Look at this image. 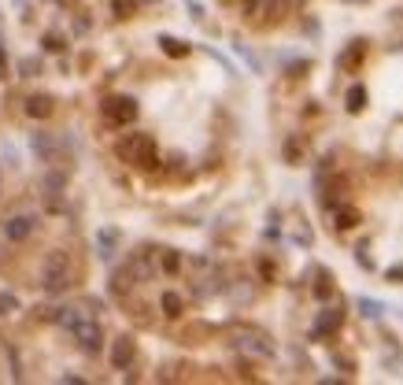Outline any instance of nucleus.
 Instances as JSON below:
<instances>
[{
  "label": "nucleus",
  "instance_id": "nucleus-11",
  "mask_svg": "<svg viewBox=\"0 0 403 385\" xmlns=\"http://www.w3.org/2000/svg\"><path fill=\"white\" fill-rule=\"evenodd\" d=\"M26 115H30V119H48V115H52V96H30V100H26Z\"/></svg>",
  "mask_w": 403,
  "mask_h": 385
},
{
  "label": "nucleus",
  "instance_id": "nucleus-20",
  "mask_svg": "<svg viewBox=\"0 0 403 385\" xmlns=\"http://www.w3.org/2000/svg\"><path fill=\"white\" fill-rule=\"evenodd\" d=\"M333 293V285H330V278H318V285H315V296L318 301H326V296Z\"/></svg>",
  "mask_w": 403,
  "mask_h": 385
},
{
  "label": "nucleus",
  "instance_id": "nucleus-13",
  "mask_svg": "<svg viewBox=\"0 0 403 385\" xmlns=\"http://www.w3.org/2000/svg\"><path fill=\"white\" fill-rule=\"evenodd\" d=\"M159 48H163L171 60H182V56H189V45H185V41H178V37H159Z\"/></svg>",
  "mask_w": 403,
  "mask_h": 385
},
{
  "label": "nucleus",
  "instance_id": "nucleus-23",
  "mask_svg": "<svg viewBox=\"0 0 403 385\" xmlns=\"http://www.w3.org/2000/svg\"><path fill=\"white\" fill-rule=\"evenodd\" d=\"M359 307H363V315H370V319L381 315V304H374V301H359Z\"/></svg>",
  "mask_w": 403,
  "mask_h": 385
},
{
  "label": "nucleus",
  "instance_id": "nucleus-19",
  "mask_svg": "<svg viewBox=\"0 0 403 385\" xmlns=\"http://www.w3.org/2000/svg\"><path fill=\"white\" fill-rule=\"evenodd\" d=\"M111 244H115V233H111V230H104V233H100V256H104V260L111 256Z\"/></svg>",
  "mask_w": 403,
  "mask_h": 385
},
{
  "label": "nucleus",
  "instance_id": "nucleus-14",
  "mask_svg": "<svg viewBox=\"0 0 403 385\" xmlns=\"http://www.w3.org/2000/svg\"><path fill=\"white\" fill-rule=\"evenodd\" d=\"M34 152H37L41 159H52V156H56V145H52L48 134H34Z\"/></svg>",
  "mask_w": 403,
  "mask_h": 385
},
{
  "label": "nucleus",
  "instance_id": "nucleus-3",
  "mask_svg": "<svg viewBox=\"0 0 403 385\" xmlns=\"http://www.w3.org/2000/svg\"><path fill=\"white\" fill-rule=\"evenodd\" d=\"M41 285H45V293H63V289H71V271H67V256L63 252H48Z\"/></svg>",
  "mask_w": 403,
  "mask_h": 385
},
{
  "label": "nucleus",
  "instance_id": "nucleus-5",
  "mask_svg": "<svg viewBox=\"0 0 403 385\" xmlns=\"http://www.w3.org/2000/svg\"><path fill=\"white\" fill-rule=\"evenodd\" d=\"M71 334L78 337V345H82V352H89V356H97L100 352V345H104V334H100V323H93V319H86L82 315L78 323L71 326Z\"/></svg>",
  "mask_w": 403,
  "mask_h": 385
},
{
  "label": "nucleus",
  "instance_id": "nucleus-15",
  "mask_svg": "<svg viewBox=\"0 0 403 385\" xmlns=\"http://www.w3.org/2000/svg\"><path fill=\"white\" fill-rule=\"evenodd\" d=\"M163 315H167V319H178V315H182V296H178V293H163Z\"/></svg>",
  "mask_w": 403,
  "mask_h": 385
},
{
  "label": "nucleus",
  "instance_id": "nucleus-7",
  "mask_svg": "<svg viewBox=\"0 0 403 385\" xmlns=\"http://www.w3.org/2000/svg\"><path fill=\"white\" fill-rule=\"evenodd\" d=\"M341 323H344V312H341V307H326V312L318 315V323H315V337L337 334V330H341Z\"/></svg>",
  "mask_w": 403,
  "mask_h": 385
},
{
  "label": "nucleus",
  "instance_id": "nucleus-18",
  "mask_svg": "<svg viewBox=\"0 0 403 385\" xmlns=\"http://www.w3.org/2000/svg\"><path fill=\"white\" fill-rule=\"evenodd\" d=\"M133 8H137V0H115V15H119V19L133 15Z\"/></svg>",
  "mask_w": 403,
  "mask_h": 385
},
{
  "label": "nucleus",
  "instance_id": "nucleus-16",
  "mask_svg": "<svg viewBox=\"0 0 403 385\" xmlns=\"http://www.w3.org/2000/svg\"><path fill=\"white\" fill-rule=\"evenodd\" d=\"M63 186H67V174H59V170H56V174H48V178H45V189L52 192V197H56V192H59Z\"/></svg>",
  "mask_w": 403,
  "mask_h": 385
},
{
  "label": "nucleus",
  "instance_id": "nucleus-17",
  "mask_svg": "<svg viewBox=\"0 0 403 385\" xmlns=\"http://www.w3.org/2000/svg\"><path fill=\"white\" fill-rule=\"evenodd\" d=\"M19 307V296L15 293H0V315H12Z\"/></svg>",
  "mask_w": 403,
  "mask_h": 385
},
{
  "label": "nucleus",
  "instance_id": "nucleus-10",
  "mask_svg": "<svg viewBox=\"0 0 403 385\" xmlns=\"http://www.w3.org/2000/svg\"><path fill=\"white\" fill-rule=\"evenodd\" d=\"M333 226H337V230H355V226H359V208L341 204V208L333 211Z\"/></svg>",
  "mask_w": 403,
  "mask_h": 385
},
{
  "label": "nucleus",
  "instance_id": "nucleus-9",
  "mask_svg": "<svg viewBox=\"0 0 403 385\" xmlns=\"http://www.w3.org/2000/svg\"><path fill=\"white\" fill-rule=\"evenodd\" d=\"M133 356H137V345H133V337H119V341H115V345H111V363H115V367H119V370H126V367H130V363H133Z\"/></svg>",
  "mask_w": 403,
  "mask_h": 385
},
{
  "label": "nucleus",
  "instance_id": "nucleus-26",
  "mask_svg": "<svg viewBox=\"0 0 403 385\" xmlns=\"http://www.w3.org/2000/svg\"><path fill=\"white\" fill-rule=\"evenodd\" d=\"M245 4H256V0H245Z\"/></svg>",
  "mask_w": 403,
  "mask_h": 385
},
{
  "label": "nucleus",
  "instance_id": "nucleus-2",
  "mask_svg": "<svg viewBox=\"0 0 403 385\" xmlns=\"http://www.w3.org/2000/svg\"><path fill=\"white\" fill-rule=\"evenodd\" d=\"M233 345H237V352L248 359H270L274 356V341L267 334H259V330H237V334H233Z\"/></svg>",
  "mask_w": 403,
  "mask_h": 385
},
{
  "label": "nucleus",
  "instance_id": "nucleus-22",
  "mask_svg": "<svg viewBox=\"0 0 403 385\" xmlns=\"http://www.w3.org/2000/svg\"><path fill=\"white\" fill-rule=\"evenodd\" d=\"M41 45H45L48 52H63V41H59L56 34H45V41H41Z\"/></svg>",
  "mask_w": 403,
  "mask_h": 385
},
{
  "label": "nucleus",
  "instance_id": "nucleus-25",
  "mask_svg": "<svg viewBox=\"0 0 403 385\" xmlns=\"http://www.w3.org/2000/svg\"><path fill=\"white\" fill-rule=\"evenodd\" d=\"M4 67H8V60H4V48H0V78H4Z\"/></svg>",
  "mask_w": 403,
  "mask_h": 385
},
{
  "label": "nucleus",
  "instance_id": "nucleus-24",
  "mask_svg": "<svg viewBox=\"0 0 403 385\" xmlns=\"http://www.w3.org/2000/svg\"><path fill=\"white\" fill-rule=\"evenodd\" d=\"M285 156H289L292 163H296V156H300V148H296V141H289V145H285Z\"/></svg>",
  "mask_w": 403,
  "mask_h": 385
},
{
  "label": "nucleus",
  "instance_id": "nucleus-21",
  "mask_svg": "<svg viewBox=\"0 0 403 385\" xmlns=\"http://www.w3.org/2000/svg\"><path fill=\"white\" fill-rule=\"evenodd\" d=\"M178 263H182V260H178V252H167V256H163V271H167V274H174Z\"/></svg>",
  "mask_w": 403,
  "mask_h": 385
},
{
  "label": "nucleus",
  "instance_id": "nucleus-1",
  "mask_svg": "<svg viewBox=\"0 0 403 385\" xmlns=\"http://www.w3.org/2000/svg\"><path fill=\"white\" fill-rule=\"evenodd\" d=\"M119 159L152 170L156 167V141H152V134H126L119 141Z\"/></svg>",
  "mask_w": 403,
  "mask_h": 385
},
{
  "label": "nucleus",
  "instance_id": "nucleus-8",
  "mask_svg": "<svg viewBox=\"0 0 403 385\" xmlns=\"http://www.w3.org/2000/svg\"><path fill=\"white\" fill-rule=\"evenodd\" d=\"M363 60H366V45H363V41H352V45H348V48L341 52V60H337V67L352 74V71H359V67H363Z\"/></svg>",
  "mask_w": 403,
  "mask_h": 385
},
{
  "label": "nucleus",
  "instance_id": "nucleus-12",
  "mask_svg": "<svg viewBox=\"0 0 403 385\" xmlns=\"http://www.w3.org/2000/svg\"><path fill=\"white\" fill-rule=\"evenodd\" d=\"M344 108L352 111V115H359L366 108V89L363 85H352V89H348V96H344Z\"/></svg>",
  "mask_w": 403,
  "mask_h": 385
},
{
  "label": "nucleus",
  "instance_id": "nucleus-6",
  "mask_svg": "<svg viewBox=\"0 0 403 385\" xmlns=\"http://www.w3.org/2000/svg\"><path fill=\"white\" fill-rule=\"evenodd\" d=\"M34 226H37L34 215H15V219L4 222V238L8 241H26L30 233H34Z\"/></svg>",
  "mask_w": 403,
  "mask_h": 385
},
{
  "label": "nucleus",
  "instance_id": "nucleus-4",
  "mask_svg": "<svg viewBox=\"0 0 403 385\" xmlns=\"http://www.w3.org/2000/svg\"><path fill=\"white\" fill-rule=\"evenodd\" d=\"M100 111L111 126H130L137 119V100L133 96H108V100L100 104Z\"/></svg>",
  "mask_w": 403,
  "mask_h": 385
}]
</instances>
